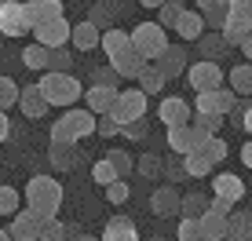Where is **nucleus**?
<instances>
[{"label":"nucleus","mask_w":252,"mask_h":241,"mask_svg":"<svg viewBox=\"0 0 252 241\" xmlns=\"http://www.w3.org/2000/svg\"><path fill=\"white\" fill-rule=\"evenodd\" d=\"M22 194H26V209L37 212L40 219L59 216V209H63V186H59L51 176H33Z\"/></svg>","instance_id":"1"},{"label":"nucleus","mask_w":252,"mask_h":241,"mask_svg":"<svg viewBox=\"0 0 252 241\" xmlns=\"http://www.w3.org/2000/svg\"><path fill=\"white\" fill-rule=\"evenodd\" d=\"M88 135H95V114L92 110L66 106V114L51 124V143H81Z\"/></svg>","instance_id":"2"},{"label":"nucleus","mask_w":252,"mask_h":241,"mask_svg":"<svg viewBox=\"0 0 252 241\" xmlns=\"http://www.w3.org/2000/svg\"><path fill=\"white\" fill-rule=\"evenodd\" d=\"M40 91H44V99L51 102V106H69V102H81V84H77V77L69 70H44V77H40Z\"/></svg>","instance_id":"3"},{"label":"nucleus","mask_w":252,"mask_h":241,"mask_svg":"<svg viewBox=\"0 0 252 241\" xmlns=\"http://www.w3.org/2000/svg\"><path fill=\"white\" fill-rule=\"evenodd\" d=\"M128 40H132V48L139 51V55L150 62V59H158L161 55V48L168 44V30L158 22H139L132 33H128Z\"/></svg>","instance_id":"4"},{"label":"nucleus","mask_w":252,"mask_h":241,"mask_svg":"<svg viewBox=\"0 0 252 241\" xmlns=\"http://www.w3.org/2000/svg\"><path fill=\"white\" fill-rule=\"evenodd\" d=\"M33 30L22 0H0V33L4 37H26Z\"/></svg>","instance_id":"5"},{"label":"nucleus","mask_w":252,"mask_h":241,"mask_svg":"<svg viewBox=\"0 0 252 241\" xmlns=\"http://www.w3.org/2000/svg\"><path fill=\"white\" fill-rule=\"evenodd\" d=\"M110 117H114L117 124L135 120V117H146V91H139V88L117 91V95H114V106H110Z\"/></svg>","instance_id":"6"},{"label":"nucleus","mask_w":252,"mask_h":241,"mask_svg":"<svg viewBox=\"0 0 252 241\" xmlns=\"http://www.w3.org/2000/svg\"><path fill=\"white\" fill-rule=\"evenodd\" d=\"M183 77L190 81V88H194V91H208V88H220L227 73H223V66H220V62H212V59H201V62L187 66Z\"/></svg>","instance_id":"7"},{"label":"nucleus","mask_w":252,"mask_h":241,"mask_svg":"<svg viewBox=\"0 0 252 241\" xmlns=\"http://www.w3.org/2000/svg\"><path fill=\"white\" fill-rule=\"evenodd\" d=\"M234 102H238V95H234L230 88H208V91H197V99L190 102V106L197 110V114H223L227 117L230 110H234Z\"/></svg>","instance_id":"8"},{"label":"nucleus","mask_w":252,"mask_h":241,"mask_svg":"<svg viewBox=\"0 0 252 241\" xmlns=\"http://www.w3.org/2000/svg\"><path fill=\"white\" fill-rule=\"evenodd\" d=\"M30 33H33V40H37V44H44V48L69 44V22H66V15H55V19L37 22Z\"/></svg>","instance_id":"9"},{"label":"nucleus","mask_w":252,"mask_h":241,"mask_svg":"<svg viewBox=\"0 0 252 241\" xmlns=\"http://www.w3.org/2000/svg\"><path fill=\"white\" fill-rule=\"evenodd\" d=\"M179 197H183V194L176 190V183H161L158 190L150 194V212H154L158 219H172V216H179Z\"/></svg>","instance_id":"10"},{"label":"nucleus","mask_w":252,"mask_h":241,"mask_svg":"<svg viewBox=\"0 0 252 241\" xmlns=\"http://www.w3.org/2000/svg\"><path fill=\"white\" fill-rule=\"evenodd\" d=\"M48 161H51V168H55V172H77V168H81V161H84L81 143H51Z\"/></svg>","instance_id":"11"},{"label":"nucleus","mask_w":252,"mask_h":241,"mask_svg":"<svg viewBox=\"0 0 252 241\" xmlns=\"http://www.w3.org/2000/svg\"><path fill=\"white\" fill-rule=\"evenodd\" d=\"M15 106L22 110V117H30V120H40L51 110V102L44 99V91H40V84H26V88H19V102Z\"/></svg>","instance_id":"12"},{"label":"nucleus","mask_w":252,"mask_h":241,"mask_svg":"<svg viewBox=\"0 0 252 241\" xmlns=\"http://www.w3.org/2000/svg\"><path fill=\"white\" fill-rule=\"evenodd\" d=\"M190 117H194V106H190L187 99H179V95L161 99V106H158V120H161L164 128H172V124H190Z\"/></svg>","instance_id":"13"},{"label":"nucleus","mask_w":252,"mask_h":241,"mask_svg":"<svg viewBox=\"0 0 252 241\" xmlns=\"http://www.w3.org/2000/svg\"><path fill=\"white\" fill-rule=\"evenodd\" d=\"M143 62H146V59L132 48V40H128L121 51H114V55H110V66H114V73L121 77V81H135V73L143 70Z\"/></svg>","instance_id":"14"},{"label":"nucleus","mask_w":252,"mask_h":241,"mask_svg":"<svg viewBox=\"0 0 252 241\" xmlns=\"http://www.w3.org/2000/svg\"><path fill=\"white\" fill-rule=\"evenodd\" d=\"M37 230H40L37 212H30V209H15L11 212V227H7L11 241H37Z\"/></svg>","instance_id":"15"},{"label":"nucleus","mask_w":252,"mask_h":241,"mask_svg":"<svg viewBox=\"0 0 252 241\" xmlns=\"http://www.w3.org/2000/svg\"><path fill=\"white\" fill-rule=\"evenodd\" d=\"M150 62L172 81V77H183V70H187V51H183V44H164L161 55L150 59Z\"/></svg>","instance_id":"16"},{"label":"nucleus","mask_w":252,"mask_h":241,"mask_svg":"<svg viewBox=\"0 0 252 241\" xmlns=\"http://www.w3.org/2000/svg\"><path fill=\"white\" fill-rule=\"evenodd\" d=\"M223 241H252V209H238L234 205L227 216V234Z\"/></svg>","instance_id":"17"},{"label":"nucleus","mask_w":252,"mask_h":241,"mask_svg":"<svg viewBox=\"0 0 252 241\" xmlns=\"http://www.w3.org/2000/svg\"><path fill=\"white\" fill-rule=\"evenodd\" d=\"M114 95H117V88H106V84H92L88 91H81L84 110H92L95 117H99V114H110V106H114Z\"/></svg>","instance_id":"18"},{"label":"nucleus","mask_w":252,"mask_h":241,"mask_svg":"<svg viewBox=\"0 0 252 241\" xmlns=\"http://www.w3.org/2000/svg\"><path fill=\"white\" fill-rule=\"evenodd\" d=\"M172 30H176V33H179V37H183V40H190V44H194V40H197V37H201V33H205V19H201V11H197V7H190V11L183 7Z\"/></svg>","instance_id":"19"},{"label":"nucleus","mask_w":252,"mask_h":241,"mask_svg":"<svg viewBox=\"0 0 252 241\" xmlns=\"http://www.w3.org/2000/svg\"><path fill=\"white\" fill-rule=\"evenodd\" d=\"M194 44H197V51H201V59H212V62H220V59L230 51V44L223 40V33H220V30H205L201 37L194 40Z\"/></svg>","instance_id":"20"},{"label":"nucleus","mask_w":252,"mask_h":241,"mask_svg":"<svg viewBox=\"0 0 252 241\" xmlns=\"http://www.w3.org/2000/svg\"><path fill=\"white\" fill-rule=\"evenodd\" d=\"M99 241H139V230H135V223L128 216H110Z\"/></svg>","instance_id":"21"},{"label":"nucleus","mask_w":252,"mask_h":241,"mask_svg":"<svg viewBox=\"0 0 252 241\" xmlns=\"http://www.w3.org/2000/svg\"><path fill=\"white\" fill-rule=\"evenodd\" d=\"M99 26H92L88 19L84 22H77V26H69V44H73L77 51H95L99 48Z\"/></svg>","instance_id":"22"},{"label":"nucleus","mask_w":252,"mask_h":241,"mask_svg":"<svg viewBox=\"0 0 252 241\" xmlns=\"http://www.w3.org/2000/svg\"><path fill=\"white\" fill-rule=\"evenodd\" d=\"M212 190H216V197H223V201L238 205L241 197H245V183H241L234 172H220V176H216V183H212Z\"/></svg>","instance_id":"23"},{"label":"nucleus","mask_w":252,"mask_h":241,"mask_svg":"<svg viewBox=\"0 0 252 241\" xmlns=\"http://www.w3.org/2000/svg\"><path fill=\"white\" fill-rule=\"evenodd\" d=\"M135 81H139V91H146V95H161L164 84H168V77H164L154 62H143V70L135 73Z\"/></svg>","instance_id":"24"},{"label":"nucleus","mask_w":252,"mask_h":241,"mask_svg":"<svg viewBox=\"0 0 252 241\" xmlns=\"http://www.w3.org/2000/svg\"><path fill=\"white\" fill-rule=\"evenodd\" d=\"M26 15L30 22H44V19H55V15H66L63 11V0H26Z\"/></svg>","instance_id":"25"},{"label":"nucleus","mask_w":252,"mask_h":241,"mask_svg":"<svg viewBox=\"0 0 252 241\" xmlns=\"http://www.w3.org/2000/svg\"><path fill=\"white\" fill-rule=\"evenodd\" d=\"M197 223H201L205 241H223V234H227V216H220V212H212V209H205L201 216H197Z\"/></svg>","instance_id":"26"},{"label":"nucleus","mask_w":252,"mask_h":241,"mask_svg":"<svg viewBox=\"0 0 252 241\" xmlns=\"http://www.w3.org/2000/svg\"><path fill=\"white\" fill-rule=\"evenodd\" d=\"M197 153H201V157L208 161V165H220V161H227V153H230V146H227V139H223V135H208V139L197 146Z\"/></svg>","instance_id":"27"},{"label":"nucleus","mask_w":252,"mask_h":241,"mask_svg":"<svg viewBox=\"0 0 252 241\" xmlns=\"http://www.w3.org/2000/svg\"><path fill=\"white\" fill-rule=\"evenodd\" d=\"M117 4L114 0H92V11H88V22L92 26H99V30H110L114 26V19H117Z\"/></svg>","instance_id":"28"},{"label":"nucleus","mask_w":252,"mask_h":241,"mask_svg":"<svg viewBox=\"0 0 252 241\" xmlns=\"http://www.w3.org/2000/svg\"><path fill=\"white\" fill-rule=\"evenodd\" d=\"M227 81H230V91H234V95H252V62L234 66V70L227 73Z\"/></svg>","instance_id":"29"},{"label":"nucleus","mask_w":252,"mask_h":241,"mask_svg":"<svg viewBox=\"0 0 252 241\" xmlns=\"http://www.w3.org/2000/svg\"><path fill=\"white\" fill-rule=\"evenodd\" d=\"M161 168H164V157H161V153H139L132 172H135V176H143V179H158Z\"/></svg>","instance_id":"30"},{"label":"nucleus","mask_w":252,"mask_h":241,"mask_svg":"<svg viewBox=\"0 0 252 241\" xmlns=\"http://www.w3.org/2000/svg\"><path fill=\"white\" fill-rule=\"evenodd\" d=\"M183 157V172H187V179H205L208 172H212V165L201 157L197 150H187V153H179Z\"/></svg>","instance_id":"31"},{"label":"nucleus","mask_w":252,"mask_h":241,"mask_svg":"<svg viewBox=\"0 0 252 241\" xmlns=\"http://www.w3.org/2000/svg\"><path fill=\"white\" fill-rule=\"evenodd\" d=\"M22 62L30 66L33 73H44V70H48V48L37 44V40H33V44H26V48H22Z\"/></svg>","instance_id":"32"},{"label":"nucleus","mask_w":252,"mask_h":241,"mask_svg":"<svg viewBox=\"0 0 252 241\" xmlns=\"http://www.w3.org/2000/svg\"><path fill=\"white\" fill-rule=\"evenodd\" d=\"M125 44H128V33H125V30H117V26H110V30H102V33H99V48L106 51V59L114 55V51H121Z\"/></svg>","instance_id":"33"},{"label":"nucleus","mask_w":252,"mask_h":241,"mask_svg":"<svg viewBox=\"0 0 252 241\" xmlns=\"http://www.w3.org/2000/svg\"><path fill=\"white\" fill-rule=\"evenodd\" d=\"M37 241H66V223H63V219H55V216L40 219Z\"/></svg>","instance_id":"34"},{"label":"nucleus","mask_w":252,"mask_h":241,"mask_svg":"<svg viewBox=\"0 0 252 241\" xmlns=\"http://www.w3.org/2000/svg\"><path fill=\"white\" fill-rule=\"evenodd\" d=\"M205 209H208V197H205V194H187V197H179V216H187V219H197Z\"/></svg>","instance_id":"35"},{"label":"nucleus","mask_w":252,"mask_h":241,"mask_svg":"<svg viewBox=\"0 0 252 241\" xmlns=\"http://www.w3.org/2000/svg\"><path fill=\"white\" fill-rule=\"evenodd\" d=\"M190 124H197V128H201V132H208V135H220L223 124H227V117H223V114H197V110H194Z\"/></svg>","instance_id":"36"},{"label":"nucleus","mask_w":252,"mask_h":241,"mask_svg":"<svg viewBox=\"0 0 252 241\" xmlns=\"http://www.w3.org/2000/svg\"><path fill=\"white\" fill-rule=\"evenodd\" d=\"M183 7H187L183 0H164V4H158V26H164V30H172Z\"/></svg>","instance_id":"37"},{"label":"nucleus","mask_w":252,"mask_h":241,"mask_svg":"<svg viewBox=\"0 0 252 241\" xmlns=\"http://www.w3.org/2000/svg\"><path fill=\"white\" fill-rule=\"evenodd\" d=\"M106 161L114 165V172H117L121 179H128V176H132V168H135V157H132L128 150H110V153H106Z\"/></svg>","instance_id":"38"},{"label":"nucleus","mask_w":252,"mask_h":241,"mask_svg":"<svg viewBox=\"0 0 252 241\" xmlns=\"http://www.w3.org/2000/svg\"><path fill=\"white\" fill-rule=\"evenodd\" d=\"M48 70H73V55H69V48L66 44H59V48H48Z\"/></svg>","instance_id":"39"},{"label":"nucleus","mask_w":252,"mask_h":241,"mask_svg":"<svg viewBox=\"0 0 252 241\" xmlns=\"http://www.w3.org/2000/svg\"><path fill=\"white\" fill-rule=\"evenodd\" d=\"M117 135H125V139H132V143H143L146 135V117H135V120H125V124L117 128Z\"/></svg>","instance_id":"40"},{"label":"nucleus","mask_w":252,"mask_h":241,"mask_svg":"<svg viewBox=\"0 0 252 241\" xmlns=\"http://www.w3.org/2000/svg\"><path fill=\"white\" fill-rule=\"evenodd\" d=\"M15 102H19V84H15L11 77H4V73H0V110L7 114V110H11Z\"/></svg>","instance_id":"41"},{"label":"nucleus","mask_w":252,"mask_h":241,"mask_svg":"<svg viewBox=\"0 0 252 241\" xmlns=\"http://www.w3.org/2000/svg\"><path fill=\"white\" fill-rule=\"evenodd\" d=\"M176 241H205V234H201V223L197 219H179V230H176Z\"/></svg>","instance_id":"42"},{"label":"nucleus","mask_w":252,"mask_h":241,"mask_svg":"<svg viewBox=\"0 0 252 241\" xmlns=\"http://www.w3.org/2000/svg\"><path fill=\"white\" fill-rule=\"evenodd\" d=\"M92 179H95L99 186H106V183H114V179H121V176L114 172V165H110L106 157H99V161L92 165Z\"/></svg>","instance_id":"43"},{"label":"nucleus","mask_w":252,"mask_h":241,"mask_svg":"<svg viewBox=\"0 0 252 241\" xmlns=\"http://www.w3.org/2000/svg\"><path fill=\"white\" fill-rule=\"evenodd\" d=\"M15 209H19V190L7 183V186H0V216H11Z\"/></svg>","instance_id":"44"},{"label":"nucleus","mask_w":252,"mask_h":241,"mask_svg":"<svg viewBox=\"0 0 252 241\" xmlns=\"http://www.w3.org/2000/svg\"><path fill=\"white\" fill-rule=\"evenodd\" d=\"M128 194H132V190H128L125 179H114V183H106V201H110V205H125Z\"/></svg>","instance_id":"45"},{"label":"nucleus","mask_w":252,"mask_h":241,"mask_svg":"<svg viewBox=\"0 0 252 241\" xmlns=\"http://www.w3.org/2000/svg\"><path fill=\"white\" fill-rule=\"evenodd\" d=\"M161 176H168V183H179V179H187V172H183V157H164V168H161Z\"/></svg>","instance_id":"46"},{"label":"nucleus","mask_w":252,"mask_h":241,"mask_svg":"<svg viewBox=\"0 0 252 241\" xmlns=\"http://www.w3.org/2000/svg\"><path fill=\"white\" fill-rule=\"evenodd\" d=\"M117 128H121V124H117L110 114H99V117H95V135H102V139H114Z\"/></svg>","instance_id":"47"},{"label":"nucleus","mask_w":252,"mask_h":241,"mask_svg":"<svg viewBox=\"0 0 252 241\" xmlns=\"http://www.w3.org/2000/svg\"><path fill=\"white\" fill-rule=\"evenodd\" d=\"M117 81H121V77L114 73V66H99V70H95V84H106V88H117Z\"/></svg>","instance_id":"48"},{"label":"nucleus","mask_w":252,"mask_h":241,"mask_svg":"<svg viewBox=\"0 0 252 241\" xmlns=\"http://www.w3.org/2000/svg\"><path fill=\"white\" fill-rule=\"evenodd\" d=\"M194 7L197 11H227V0H194Z\"/></svg>","instance_id":"49"},{"label":"nucleus","mask_w":252,"mask_h":241,"mask_svg":"<svg viewBox=\"0 0 252 241\" xmlns=\"http://www.w3.org/2000/svg\"><path fill=\"white\" fill-rule=\"evenodd\" d=\"M208 209H212V212H220V216H230V209H234V205L230 201H223V197H208Z\"/></svg>","instance_id":"50"},{"label":"nucleus","mask_w":252,"mask_h":241,"mask_svg":"<svg viewBox=\"0 0 252 241\" xmlns=\"http://www.w3.org/2000/svg\"><path fill=\"white\" fill-rule=\"evenodd\" d=\"M7 135H11V120H7V114L0 110V143H4Z\"/></svg>","instance_id":"51"},{"label":"nucleus","mask_w":252,"mask_h":241,"mask_svg":"<svg viewBox=\"0 0 252 241\" xmlns=\"http://www.w3.org/2000/svg\"><path fill=\"white\" fill-rule=\"evenodd\" d=\"M241 161H245V168H252V135L249 143H241Z\"/></svg>","instance_id":"52"},{"label":"nucleus","mask_w":252,"mask_h":241,"mask_svg":"<svg viewBox=\"0 0 252 241\" xmlns=\"http://www.w3.org/2000/svg\"><path fill=\"white\" fill-rule=\"evenodd\" d=\"M241 51H245V62H252V33H245V37H241V44H238Z\"/></svg>","instance_id":"53"},{"label":"nucleus","mask_w":252,"mask_h":241,"mask_svg":"<svg viewBox=\"0 0 252 241\" xmlns=\"http://www.w3.org/2000/svg\"><path fill=\"white\" fill-rule=\"evenodd\" d=\"M241 132L252 135V106H245V117H241Z\"/></svg>","instance_id":"54"},{"label":"nucleus","mask_w":252,"mask_h":241,"mask_svg":"<svg viewBox=\"0 0 252 241\" xmlns=\"http://www.w3.org/2000/svg\"><path fill=\"white\" fill-rule=\"evenodd\" d=\"M73 238H81V227H77V223H66V241H73Z\"/></svg>","instance_id":"55"},{"label":"nucleus","mask_w":252,"mask_h":241,"mask_svg":"<svg viewBox=\"0 0 252 241\" xmlns=\"http://www.w3.org/2000/svg\"><path fill=\"white\" fill-rule=\"evenodd\" d=\"M143 7H158V4H164V0H139Z\"/></svg>","instance_id":"56"},{"label":"nucleus","mask_w":252,"mask_h":241,"mask_svg":"<svg viewBox=\"0 0 252 241\" xmlns=\"http://www.w3.org/2000/svg\"><path fill=\"white\" fill-rule=\"evenodd\" d=\"M73 241H99V238H88V234H81V238H73Z\"/></svg>","instance_id":"57"},{"label":"nucleus","mask_w":252,"mask_h":241,"mask_svg":"<svg viewBox=\"0 0 252 241\" xmlns=\"http://www.w3.org/2000/svg\"><path fill=\"white\" fill-rule=\"evenodd\" d=\"M0 241H11V234H7V230H0Z\"/></svg>","instance_id":"58"},{"label":"nucleus","mask_w":252,"mask_h":241,"mask_svg":"<svg viewBox=\"0 0 252 241\" xmlns=\"http://www.w3.org/2000/svg\"><path fill=\"white\" fill-rule=\"evenodd\" d=\"M154 241H164V238H154Z\"/></svg>","instance_id":"59"}]
</instances>
